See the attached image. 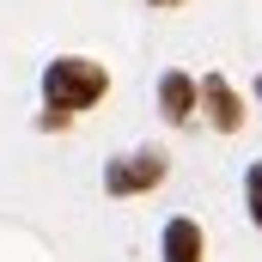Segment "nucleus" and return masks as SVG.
Instances as JSON below:
<instances>
[{
    "label": "nucleus",
    "mask_w": 262,
    "mask_h": 262,
    "mask_svg": "<svg viewBox=\"0 0 262 262\" xmlns=\"http://www.w3.org/2000/svg\"><path fill=\"white\" fill-rule=\"evenodd\" d=\"M110 92V67L92 61V55H61V61L43 67V128H67L79 110H92L98 98Z\"/></svg>",
    "instance_id": "nucleus-1"
},
{
    "label": "nucleus",
    "mask_w": 262,
    "mask_h": 262,
    "mask_svg": "<svg viewBox=\"0 0 262 262\" xmlns=\"http://www.w3.org/2000/svg\"><path fill=\"white\" fill-rule=\"evenodd\" d=\"M165 171H171V159L159 146H140V152H122V159L104 165V189L110 195H146V189L165 183Z\"/></svg>",
    "instance_id": "nucleus-2"
},
{
    "label": "nucleus",
    "mask_w": 262,
    "mask_h": 262,
    "mask_svg": "<svg viewBox=\"0 0 262 262\" xmlns=\"http://www.w3.org/2000/svg\"><path fill=\"white\" fill-rule=\"evenodd\" d=\"M201 110H207V122H213L220 134H238V128H244V98L232 92L226 73H207V79H201Z\"/></svg>",
    "instance_id": "nucleus-3"
},
{
    "label": "nucleus",
    "mask_w": 262,
    "mask_h": 262,
    "mask_svg": "<svg viewBox=\"0 0 262 262\" xmlns=\"http://www.w3.org/2000/svg\"><path fill=\"white\" fill-rule=\"evenodd\" d=\"M195 110H201V85H195V79H189L183 67H171V73H159V116L183 128V122H189Z\"/></svg>",
    "instance_id": "nucleus-4"
},
{
    "label": "nucleus",
    "mask_w": 262,
    "mask_h": 262,
    "mask_svg": "<svg viewBox=\"0 0 262 262\" xmlns=\"http://www.w3.org/2000/svg\"><path fill=\"white\" fill-rule=\"evenodd\" d=\"M207 256V238H201V226L189 213H177V220H165V238H159V262H201Z\"/></svg>",
    "instance_id": "nucleus-5"
},
{
    "label": "nucleus",
    "mask_w": 262,
    "mask_h": 262,
    "mask_svg": "<svg viewBox=\"0 0 262 262\" xmlns=\"http://www.w3.org/2000/svg\"><path fill=\"white\" fill-rule=\"evenodd\" d=\"M244 207H250V226L262 232V159L244 171Z\"/></svg>",
    "instance_id": "nucleus-6"
},
{
    "label": "nucleus",
    "mask_w": 262,
    "mask_h": 262,
    "mask_svg": "<svg viewBox=\"0 0 262 262\" xmlns=\"http://www.w3.org/2000/svg\"><path fill=\"white\" fill-rule=\"evenodd\" d=\"M146 6H183V0H146Z\"/></svg>",
    "instance_id": "nucleus-7"
},
{
    "label": "nucleus",
    "mask_w": 262,
    "mask_h": 262,
    "mask_svg": "<svg viewBox=\"0 0 262 262\" xmlns=\"http://www.w3.org/2000/svg\"><path fill=\"white\" fill-rule=\"evenodd\" d=\"M256 98H262V73H256Z\"/></svg>",
    "instance_id": "nucleus-8"
}]
</instances>
